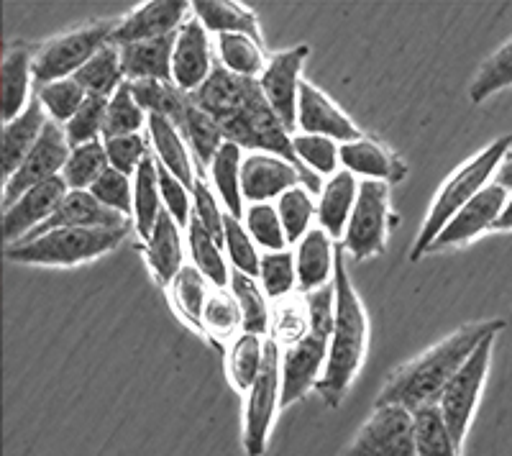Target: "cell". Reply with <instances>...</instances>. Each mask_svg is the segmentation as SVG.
<instances>
[{
  "label": "cell",
  "instance_id": "cell-1",
  "mask_svg": "<svg viewBox=\"0 0 512 456\" xmlns=\"http://www.w3.org/2000/svg\"><path fill=\"white\" fill-rule=\"evenodd\" d=\"M192 100L200 111L216 118L226 141L239 144L241 149L277 154V157L297 164L300 170H308L297 159L295 149H292V134L269 106L259 80L233 75L221 62H216L213 75L208 77L203 88L192 93Z\"/></svg>",
  "mask_w": 512,
  "mask_h": 456
},
{
  "label": "cell",
  "instance_id": "cell-2",
  "mask_svg": "<svg viewBox=\"0 0 512 456\" xmlns=\"http://www.w3.org/2000/svg\"><path fill=\"white\" fill-rule=\"evenodd\" d=\"M502 328H505L502 318H487V321H474L456 328L454 334L438 341L436 346L397 367L384 382L377 405H400V408H408L410 413L438 405L448 382L454 380L456 372L474 354V349L487 336L500 334Z\"/></svg>",
  "mask_w": 512,
  "mask_h": 456
},
{
  "label": "cell",
  "instance_id": "cell-3",
  "mask_svg": "<svg viewBox=\"0 0 512 456\" xmlns=\"http://www.w3.org/2000/svg\"><path fill=\"white\" fill-rule=\"evenodd\" d=\"M333 287H336V321H333L331 349H328V362L323 369L315 392L328 408H338L344 400L346 390L354 382L356 372L364 364L369 341V321L364 313L359 295L354 290L349 272H346V249L336 246V275H333Z\"/></svg>",
  "mask_w": 512,
  "mask_h": 456
},
{
  "label": "cell",
  "instance_id": "cell-4",
  "mask_svg": "<svg viewBox=\"0 0 512 456\" xmlns=\"http://www.w3.org/2000/svg\"><path fill=\"white\" fill-rule=\"evenodd\" d=\"M512 152V136H500L489 147H484L477 157H472L469 162H464L454 175L443 182V188L438 190L436 200H433L431 211L425 216L423 226H420L418 236H415V244L410 249V262H418L423 254L431 252L433 241L441 236L443 228L448 226V221L472 203L479 193L489 185L492 177H497L500 164L505 162L507 154Z\"/></svg>",
  "mask_w": 512,
  "mask_h": 456
},
{
  "label": "cell",
  "instance_id": "cell-5",
  "mask_svg": "<svg viewBox=\"0 0 512 456\" xmlns=\"http://www.w3.org/2000/svg\"><path fill=\"white\" fill-rule=\"evenodd\" d=\"M128 226L116 228H57L34 239L6 246V259L31 267H75L113 252L128 236Z\"/></svg>",
  "mask_w": 512,
  "mask_h": 456
},
{
  "label": "cell",
  "instance_id": "cell-6",
  "mask_svg": "<svg viewBox=\"0 0 512 456\" xmlns=\"http://www.w3.org/2000/svg\"><path fill=\"white\" fill-rule=\"evenodd\" d=\"M118 21L121 18L90 21V24L77 26V29L64 31V34L44 41L36 49L34 85L75 77L100 49L113 44V31H116Z\"/></svg>",
  "mask_w": 512,
  "mask_h": 456
},
{
  "label": "cell",
  "instance_id": "cell-7",
  "mask_svg": "<svg viewBox=\"0 0 512 456\" xmlns=\"http://www.w3.org/2000/svg\"><path fill=\"white\" fill-rule=\"evenodd\" d=\"M277 408H282V354L274 339L264 341L262 372L246 392L244 403V451L246 456H264Z\"/></svg>",
  "mask_w": 512,
  "mask_h": 456
},
{
  "label": "cell",
  "instance_id": "cell-8",
  "mask_svg": "<svg viewBox=\"0 0 512 456\" xmlns=\"http://www.w3.org/2000/svg\"><path fill=\"white\" fill-rule=\"evenodd\" d=\"M495 336H487L482 344L474 349V354L464 362V367L456 372V377L448 382L446 392H443L438 410H441L443 421H446L448 431L454 436L456 444L464 449L466 433L472 428L474 413L482 400L484 382H487L489 364H492V346H495Z\"/></svg>",
  "mask_w": 512,
  "mask_h": 456
},
{
  "label": "cell",
  "instance_id": "cell-9",
  "mask_svg": "<svg viewBox=\"0 0 512 456\" xmlns=\"http://www.w3.org/2000/svg\"><path fill=\"white\" fill-rule=\"evenodd\" d=\"M387 216H390V185L379 180L361 182L359 198H356L344 244H341L356 262H364V259L384 252Z\"/></svg>",
  "mask_w": 512,
  "mask_h": 456
},
{
  "label": "cell",
  "instance_id": "cell-10",
  "mask_svg": "<svg viewBox=\"0 0 512 456\" xmlns=\"http://www.w3.org/2000/svg\"><path fill=\"white\" fill-rule=\"evenodd\" d=\"M344 456H418L415 416L400 405H374Z\"/></svg>",
  "mask_w": 512,
  "mask_h": 456
},
{
  "label": "cell",
  "instance_id": "cell-11",
  "mask_svg": "<svg viewBox=\"0 0 512 456\" xmlns=\"http://www.w3.org/2000/svg\"><path fill=\"white\" fill-rule=\"evenodd\" d=\"M305 185L310 193H320V177L315 172L300 170L297 164L277 157V154L254 152L244 157L241 167V190L251 203H269L272 198H282L287 190Z\"/></svg>",
  "mask_w": 512,
  "mask_h": 456
},
{
  "label": "cell",
  "instance_id": "cell-12",
  "mask_svg": "<svg viewBox=\"0 0 512 456\" xmlns=\"http://www.w3.org/2000/svg\"><path fill=\"white\" fill-rule=\"evenodd\" d=\"M70 152L72 147L70 141H67V134H64V126H59L57 121L49 118L47 129H44L41 139L36 141V147L31 149L29 157L21 162V167L3 185V211L11 208L31 188L62 175L64 164L70 159Z\"/></svg>",
  "mask_w": 512,
  "mask_h": 456
},
{
  "label": "cell",
  "instance_id": "cell-13",
  "mask_svg": "<svg viewBox=\"0 0 512 456\" xmlns=\"http://www.w3.org/2000/svg\"><path fill=\"white\" fill-rule=\"evenodd\" d=\"M328 339L326 334L308 331L300 341L287 346L282 354V408H290L297 400L305 398L308 390H315L323 377L328 362Z\"/></svg>",
  "mask_w": 512,
  "mask_h": 456
},
{
  "label": "cell",
  "instance_id": "cell-14",
  "mask_svg": "<svg viewBox=\"0 0 512 456\" xmlns=\"http://www.w3.org/2000/svg\"><path fill=\"white\" fill-rule=\"evenodd\" d=\"M308 54L310 49L305 44L272 54L262 77H259V85L267 95L269 106L282 118L287 131L297 129V98H300V82H303L300 72H303Z\"/></svg>",
  "mask_w": 512,
  "mask_h": 456
},
{
  "label": "cell",
  "instance_id": "cell-15",
  "mask_svg": "<svg viewBox=\"0 0 512 456\" xmlns=\"http://www.w3.org/2000/svg\"><path fill=\"white\" fill-rule=\"evenodd\" d=\"M507 198H510V190L497 185V182H489L487 188L472 200V203L461 208L448 226L443 228L441 236L433 241L431 252H443V249H451V246H461V244H469L472 239L482 236L484 231L489 228H495L497 221H500L502 211H505Z\"/></svg>",
  "mask_w": 512,
  "mask_h": 456
},
{
  "label": "cell",
  "instance_id": "cell-16",
  "mask_svg": "<svg viewBox=\"0 0 512 456\" xmlns=\"http://www.w3.org/2000/svg\"><path fill=\"white\" fill-rule=\"evenodd\" d=\"M190 8L192 3H185V0H149V3H141L118 21L116 31H113V44L126 47V44H136V41L175 34L185 24V16Z\"/></svg>",
  "mask_w": 512,
  "mask_h": 456
},
{
  "label": "cell",
  "instance_id": "cell-17",
  "mask_svg": "<svg viewBox=\"0 0 512 456\" xmlns=\"http://www.w3.org/2000/svg\"><path fill=\"white\" fill-rule=\"evenodd\" d=\"M67 193H70V188H67L64 177L59 175L31 188L11 208H6L3 211V239H6V246L16 244V241L26 239L31 231H36L57 211V205L62 203Z\"/></svg>",
  "mask_w": 512,
  "mask_h": 456
},
{
  "label": "cell",
  "instance_id": "cell-18",
  "mask_svg": "<svg viewBox=\"0 0 512 456\" xmlns=\"http://www.w3.org/2000/svg\"><path fill=\"white\" fill-rule=\"evenodd\" d=\"M297 129L303 134L328 136L333 141L349 144L359 141L361 131L328 95L320 93L313 82H300V98H297Z\"/></svg>",
  "mask_w": 512,
  "mask_h": 456
},
{
  "label": "cell",
  "instance_id": "cell-19",
  "mask_svg": "<svg viewBox=\"0 0 512 456\" xmlns=\"http://www.w3.org/2000/svg\"><path fill=\"white\" fill-rule=\"evenodd\" d=\"M213 57H210L208 31L198 18H190L177 31L175 57H172V82L185 93H195L213 75Z\"/></svg>",
  "mask_w": 512,
  "mask_h": 456
},
{
  "label": "cell",
  "instance_id": "cell-20",
  "mask_svg": "<svg viewBox=\"0 0 512 456\" xmlns=\"http://www.w3.org/2000/svg\"><path fill=\"white\" fill-rule=\"evenodd\" d=\"M128 218L121 213L105 208L98 198H95L90 190H70L64 195L62 203L57 205V211L41 223L36 231H31L26 239H34V236L49 234V231H57V228H116V226H128ZM24 241V239H21Z\"/></svg>",
  "mask_w": 512,
  "mask_h": 456
},
{
  "label": "cell",
  "instance_id": "cell-21",
  "mask_svg": "<svg viewBox=\"0 0 512 456\" xmlns=\"http://www.w3.org/2000/svg\"><path fill=\"white\" fill-rule=\"evenodd\" d=\"M36 49L31 44H11L3 54L0 82H3V121H13L26 111L31 100V82H34Z\"/></svg>",
  "mask_w": 512,
  "mask_h": 456
},
{
  "label": "cell",
  "instance_id": "cell-22",
  "mask_svg": "<svg viewBox=\"0 0 512 456\" xmlns=\"http://www.w3.org/2000/svg\"><path fill=\"white\" fill-rule=\"evenodd\" d=\"M297 287L305 295L333 282L336 275V246L323 228H310L295 254Z\"/></svg>",
  "mask_w": 512,
  "mask_h": 456
},
{
  "label": "cell",
  "instance_id": "cell-23",
  "mask_svg": "<svg viewBox=\"0 0 512 456\" xmlns=\"http://www.w3.org/2000/svg\"><path fill=\"white\" fill-rule=\"evenodd\" d=\"M47 123V111L41 106L39 95L34 93L26 111L3 126V175H6V180L29 157L31 149L36 147V141L41 139V134L47 129Z\"/></svg>",
  "mask_w": 512,
  "mask_h": 456
},
{
  "label": "cell",
  "instance_id": "cell-24",
  "mask_svg": "<svg viewBox=\"0 0 512 456\" xmlns=\"http://www.w3.org/2000/svg\"><path fill=\"white\" fill-rule=\"evenodd\" d=\"M175 34L159 36V39L136 41L121 47L123 72L128 82L136 80H162L172 82V57H175Z\"/></svg>",
  "mask_w": 512,
  "mask_h": 456
},
{
  "label": "cell",
  "instance_id": "cell-25",
  "mask_svg": "<svg viewBox=\"0 0 512 456\" xmlns=\"http://www.w3.org/2000/svg\"><path fill=\"white\" fill-rule=\"evenodd\" d=\"M356 198H359V182H356L354 172L338 170L336 175L328 177L320 190L318 221L331 239H344Z\"/></svg>",
  "mask_w": 512,
  "mask_h": 456
},
{
  "label": "cell",
  "instance_id": "cell-26",
  "mask_svg": "<svg viewBox=\"0 0 512 456\" xmlns=\"http://www.w3.org/2000/svg\"><path fill=\"white\" fill-rule=\"evenodd\" d=\"M341 164L344 170L354 172V175L367 177V180H379V182H400L408 172L405 162L397 159L395 154L387 152V149L374 139L349 141V144H341Z\"/></svg>",
  "mask_w": 512,
  "mask_h": 456
},
{
  "label": "cell",
  "instance_id": "cell-27",
  "mask_svg": "<svg viewBox=\"0 0 512 456\" xmlns=\"http://www.w3.org/2000/svg\"><path fill=\"white\" fill-rule=\"evenodd\" d=\"M144 257L149 269H152L154 280L164 287L172 285V280H175V277L180 275V269L185 267V264H182L180 223L169 216V211H162L152 236L146 239Z\"/></svg>",
  "mask_w": 512,
  "mask_h": 456
},
{
  "label": "cell",
  "instance_id": "cell-28",
  "mask_svg": "<svg viewBox=\"0 0 512 456\" xmlns=\"http://www.w3.org/2000/svg\"><path fill=\"white\" fill-rule=\"evenodd\" d=\"M149 141L154 147V157L162 167H167L172 175L180 182H185L187 188H195V170H192V159H190V147H187L185 136L180 134L175 123L167 121L162 116H149Z\"/></svg>",
  "mask_w": 512,
  "mask_h": 456
},
{
  "label": "cell",
  "instance_id": "cell-29",
  "mask_svg": "<svg viewBox=\"0 0 512 456\" xmlns=\"http://www.w3.org/2000/svg\"><path fill=\"white\" fill-rule=\"evenodd\" d=\"M195 18L210 34H246L259 41V21L249 8L233 3V0H195L192 3Z\"/></svg>",
  "mask_w": 512,
  "mask_h": 456
},
{
  "label": "cell",
  "instance_id": "cell-30",
  "mask_svg": "<svg viewBox=\"0 0 512 456\" xmlns=\"http://www.w3.org/2000/svg\"><path fill=\"white\" fill-rule=\"evenodd\" d=\"M164 211L162 190H159V167L157 157H149L141 162L139 172L134 175V226L141 239H149L157 226L159 216Z\"/></svg>",
  "mask_w": 512,
  "mask_h": 456
},
{
  "label": "cell",
  "instance_id": "cell-31",
  "mask_svg": "<svg viewBox=\"0 0 512 456\" xmlns=\"http://www.w3.org/2000/svg\"><path fill=\"white\" fill-rule=\"evenodd\" d=\"M241 167H244V157H241V147L226 141L218 149L216 159L210 164V175H213V185H216L218 200L226 205V213L241 218L244 216V190H241Z\"/></svg>",
  "mask_w": 512,
  "mask_h": 456
},
{
  "label": "cell",
  "instance_id": "cell-32",
  "mask_svg": "<svg viewBox=\"0 0 512 456\" xmlns=\"http://www.w3.org/2000/svg\"><path fill=\"white\" fill-rule=\"evenodd\" d=\"M175 126L180 129V134L185 136L187 147H190V152L198 157V162L203 164V167H210L213 159H216L218 149L226 144V136H223V129L218 126L216 118L208 116L205 111H200V108L195 106V100L187 106L185 116H182Z\"/></svg>",
  "mask_w": 512,
  "mask_h": 456
},
{
  "label": "cell",
  "instance_id": "cell-33",
  "mask_svg": "<svg viewBox=\"0 0 512 456\" xmlns=\"http://www.w3.org/2000/svg\"><path fill=\"white\" fill-rule=\"evenodd\" d=\"M208 277L195 264H185L169 285V300L185 323L203 331V308L208 303Z\"/></svg>",
  "mask_w": 512,
  "mask_h": 456
},
{
  "label": "cell",
  "instance_id": "cell-34",
  "mask_svg": "<svg viewBox=\"0 0 512 456\" xmlns=\"http://www.w3.org/2000/svg\"><path fill=\"white\" fill-rule=\"evenodd\" d=\"M75 80L80 82L82 90L88 95H103V98H111L123 82H126V72H123V59H121V47L116 44H108V47L100 49L88 65L82 67L75 75Z\"/></svg>",
  "mask_w": 512,
  "mask_h": 456
},
{
  "label": "cell",
  "instance_id": "cell-35",
  "mask_svg": "<svg viewBox=\"0 0 512 456\" xmlns=\"http://www.w3.org/2000/svg\"><path fill=\"white\" fill-rule=\"evenodd\" d=\"M231 295L241 308V318H244V326L241 328H244L246 334H267L269 328H272V310H269L267 295L259 287L256 277H249L239 272V269H233Z\"/></svg>",
  "mask_w": 512,
  "mask_h": 456
},
{
  "label": "cell",
  "instance_id": "cell-36",
  "mask_svg": "<svg viewBox=\"0 0 512 456\" xmlns=\"http://www.w3.org/2000/svg\"><path fill=\"white\" fill-rule=\"evenodd\" d=\"M187 246H190V254L195 259V267L208 277L210 285L218 287V290H226V285H231V272L226 269L221 244L205 231V226L198 221L195 213H192L190 226H187Z\"/></svg>",
  "mask_w": 512,
  "mask_h": 456
},
{
  "label": "cell",
  "instance_id": "cell-37",
  "mask_svg": "<svg viewBox=\"0 0 512 456\" xmlns=\"http://www.w3.org/2000/svg\"><path fill=\"white\" fill-rule=\"evenodd\" d=\"M264 364V341L256 334H246L241 331L236 339L231 341L226 357V372L231 385L239 392H249L251 385L256 382Z\"/></svg>",
  "mask_w": 512,
  "mask_h": 456
},
{
  "label": "cell",
  "instance_id": "cell-38",
  "mask_svg": "<svg viewBox=\"0 0 512 456\" xmlns=\"http://www.w3.org/2000/svg\"><path fill=\"white\" fill-rule=\"evenodd\" d=\"M218 59L228 72L249 80H259L267 67L262 44L246 34H223L218 36Z\"/></svg>",
  "mask_w": 512,
  "mask_h": 456
},
{
  "label": "cell",
  "instance_id": "cell-39",
  "mask_svg": "<svg viewBox=\"0 0 512 456\" xmlns=\"http://www.w3.org/2000/svg\"><path fill=\"white\" fill-rule=\"evenodd\" d=\"M415 416V446L418 456H461V446L456 444L438 405L420 408Z\"/></svg>",
  "mask_w": 512,
  "mask_h": 456
},
{
  "label": "cell",
  "instance_id": "cell-40",
  "mask_svg": "<svg viewBox=\"0 0 512 456\" xmlns=\"http://www.w3.org/2000/svg\"><path fill=\"white\" fill-rule=\"evenodd\" d=\"M108 167H111V162H108L103 141H90V144L72 149L62 177L70 190H93V185L103 177Z\"/></svg>",
  "mask_w": 512,
  "mask_h": 456
},
{
  "label": "cell",
  "instance_id": "cell-41",
  "mask_svg": "<svg viewBox=\"0 0 512 456\" xmlns=\"http://www.w3.org/2000/svg\"><path fill=\"white\" fill-rule=\"evenodd\" d=\"M144 123H149V113L139 106V100L134 98V90H131V82L126 80L108 100L103 139L139 134Z\"/></svg>",
  "mask_w": 512,
  "mask_h": 456
},
{
  "label": "cell",
  "instance_id": "cell-42",
  "mask_svg": "<svg viewBox=\"0 0 512 456\" xmlns=\"http://www.w3.org/2000/svg\"><path fill=\"white\" fill-rule=\"evenodd\" d=\"M505 88H512V39H507L497 52L484 59L477 77L469 85V98L472 103H484L489 95Z\"/></svg>",
  "mask_w": 512,
  "mask_h": 456
},
{
  "label": "cell",
  "instance_id": "cell-43",
  "mask_svg": "<svg viewBox=\"0 0 512 456\" xmlns=\"http://www.w3.org/2000/svg\"><path fill=\"white\" fill-rule=\"evenodd\" d=\"M34 88L44 111H47L49 116H52V121H57L59 126H62V123H70L72 118H75V113L82 108L85 98H88V93L82 90V85L75 77L44 82V85H34Z\"/></svg>",
  "mask_w": 512,
  "mask_h": 456
},
{
  "label": "cell",
  "instance_id": "cell-44",
  "mask_svg": "<svg viewBox=\"0 0 512 456\" xmlns=\"http://www.w3.org/2000/svg\"><path fill=\"white\" fill-rule=\"evenodd\" d=\"M277 213H280L282 226H285L287 244H295V241H303L310 231L308 226L313 216H318V205L313 203V193L305 185H297L282 195L280 203H277Z\"/></svg>",
  "mask_w": 512,
  "mask_h": 456
},
{
  "label": "cell",
  "instance_id": "cell-45",
  "mask_svg": "<svg viewBox=\"0 0 512 456\" xmlns=\"http://www.w3.org/2000/svg\"><path fill=\"white\" fill-rule=\"evenodd\" d=\"M246 231L254 239V244L264 246L269 252H285L287 236L285 226H282V218L277 213V208L269 203H251L246 208Z\"/></svg>",
  "mask_w": 512,
  "mask_h": 456
},
{
  "label": "cell",
  "instance_id": "cell-46",
  "mask_svg": "<svg viewBox=\"0 0 512 456\" xmlns=\"http://www.w3.org/2000/svg\"><path fill=\"white\" fill-rule=\"evenodd\" d=\"M292 149L297 159L313 170L315 175H336L338 162H341V147L328 136L318 134H292Z\"/></svg>",
  "mask_w": 512,
  "mask_h": 456
},
{
  "label": "cell",
  "instance_id": "cell-47",
  "mask_svg": "<svg viewBox=\"0 0 512 456\" xmlns=\"http://www.w3.org/2000/svg\"><path fill=\"white\" fill-rule=\"evenodd\" d=\"M239 326H244V318L236 298L226 290L213 287L203 308V334H210L213 339H228Z\"/></svg>",
  "mask_w": 512,
  "mask_h": 456
},
{
  "label": "cell",
  "instance_id": "cell-48",
  "mask_svg": "<svg viewBox=\"0 0 512 456\" xmlns=\"http://www.w3.org/2000/svg\"><path fill=\"white\" fill-rule=\"evenodd\" d=\"M259 282L267 298L282 300L292 295L297 285V264L295 254L285 252H272L264 254L262 264H259Z\"/></svg>",
  "mask_w": 512,
  "mask_h": 456
},
{
  "label": "cell",
  "instance_id": "cell-49",
  "mask_svg": "<svg viewBox=\"0 0 512 456\" xmlns=\"http://www.w3.org/2000/svg\"><path fill=\"white\" fill-rule=\"evenodd\" d=\"M108 100L111 98H103V95H88L80 111L75 113V118L70 123H64V134H67V141H70L72 149L82 147V144H90V141H98L105 126Z\"/></svg>",
  "mask_w": 512,
  "mask_h": 456
},
{
  "label": "cell",
  "instance_id": "cell-50",
  "mask_svg": "<svg viewBox=\"0 0 512 456\" xmlns=\"http://www.w3.org/2000/svg\"><path fill=\"white\" fill-rule=\"evenodd\" d=\"M223 228H226V244L223 246H226L233 269H239V272H244V275L249 277H259V264H262V259L256 254L254 239H251V236L246 234V228L241 226V218L226 213Z\"/></svg>",
  "mask_w": 512,
  "mask_h": 456
},
{
  "label": "cell",
  "instance_id": "cell-51",
  "mask_svg": "<svg viewBox=\"0 0 512 456\" xmlns=\"http://www.w3.org/2000/svg\"><path fill=\"white\" fill-rule=\"evenodd\" d=\"M90 193H93L105 208H111V211L121 213V216L126 218L134 216V182H131L128 175H123V172L108 167V170L103 172V177L95 182Z\"/></svg>",
  "mask_w": 512,
  "mask_h": 456
},
{
  "label": "cell",
  "instance_id": "cell-52",
  "mask_svg": "<svg viewBox=\"0 0 512 456\" xmlns=\"http://www.w3.org/2000/svg\"><path fill=\"white\" fill-rule=\"evenodd\" d=\"M310 331L308 303L305 300H287L272 310V334L274 341H285L292 346Z\"/></svg>",
  "mask_w": 512,
  "mask_h": 456
},
{
  "label": "cell",
  "instance_id": "cell-53",
  "mask_svg": "<svg viewBox=\"0 0 512 456\" xmlns=\"http://www.w3.org/2000/svg\"><path fill=\"white\" fill-rule=\"evenodd\" d=\"M105 152H108V162H111L113 170L123 172V175H136L146 157H149V149H146V141L141 134L131 136H116V139H103Z\"/></svg>",
  "mask_w": 512,
  "mask_h": 456
},
{
  "label": "cell",
  "instance_id": "cell-54",
  "mask_svg": "<svg viewBox=\"0 0 512 456\" xmlns=\"http://www.w3.org/2000/svg\"><path fill=\"white\" fill-rule=\"evenodd\" d=\"M192 213L198 216V221L203 223L205 231H208L218 244H226V228H223L226 213L221 211L216 193H213L208 182L200 180V177L195 180V188H192Z\"/></svg>",
  "mask_w": 512,
  "mask_h": 456
},
{
  "label": "cell",
  "instance_id": "cell-55",
  "mask_svg": "<svg viewBox=\"0 0 512 456\" xmlns=\"http://www.w3.org/2000/svg\"><path fill=\"white\" fill-rule=\"evenodd\" d=\"M157 167H159V190H162L164 211H169V216L180 223V228H187L192 218V200H190L192 190L187 188L185 182L177 180L167 167H162L159 162Z\"/></svg>",
  "mask_w": 512,
  "mask_h": 456
},
{
  "label": "cell",
  "instance_id": "cell-56",
  "mask_svg": "<svg viewBox=\"0 0 512 456\" xmlns=\"http://www.w3.org/2000/svg\"><path fill=\"white\" fill-rule=\"evenodd\" d=\"M495 182H497V185H502V188L512 190V152L507 154L505 162L500 164V170H497Z\"/></svg>",
  "mask_w": 512,
  "mask_h": 456
},
{
  "label": "cell",
  "instance_id": "cell-57",
  "mask_svg": "<svg viewBox=\"0 0 512 456\" xmlns=\"http://www.w3.org/2000/svg\"><path fill=\"white\" fill-rule=\"evenodd\" d=\"M495 231H512V190H510V198H507L505 211H502L500 221H497Z\"/></svg>",
  "mask_w": 512,
  "mask_h": 456
}]
</instances>
